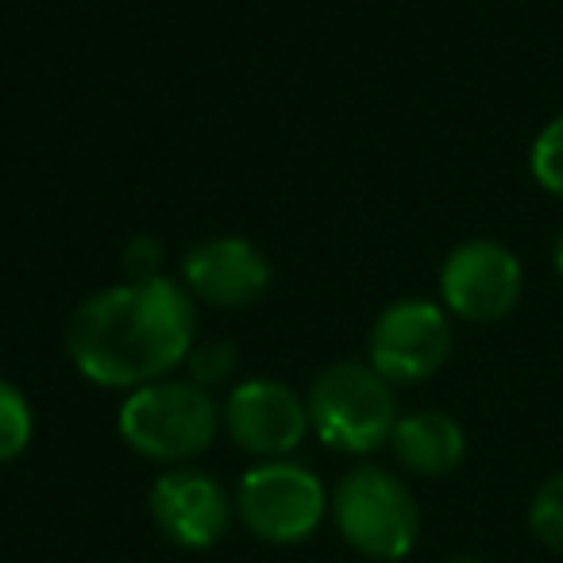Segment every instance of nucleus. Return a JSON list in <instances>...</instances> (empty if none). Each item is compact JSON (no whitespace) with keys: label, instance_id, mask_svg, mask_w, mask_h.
I'll list each match as a JSON object with an SVG mask.
<instances>
[{"label":"nucleus","instance_id":"obj_5","mask_svg":"<svg viewBox=\"0 0 563 563\" xmlns=\"http://www.w3.org/2000/svg\"><path fill=\"white\" fill-rule=\"evenodd\" d=\"M332 494L317 471L294 460H263L235 486V517L263 544H301L329 517Z\"/></svg>","mask_w":563,"mask_h":563},{"label":"nucleus","instance_id":"obj_15","mask_svg":"<svg viewBox=\"0 0 563 563\" xmlns=\"http://www.w3.org/2000/svg\"><path fill=\"white\" fill-rule=\"evenodd\" d=\"M186 367H189V383L212 390V386L228 383V378L235 375L240 352H235V344H228V340H209V344H194Z\"/></svg>","mask_w":563,"mask_h":563},{"label":"nucleus","instance_id":"obj_1","mask_svg":"<svg viewBox=\"0 0 563 563\" xmlns=\"http://www.w3.org/2000/svg\"><path fill=\"white\" fill-rule=\"evenodd\" d=\"M197 344V306L178 278H128L86 298L66 321L74 371L104 390L170 378Z\"/></svg>","mask_w":563,"mask_h":563},{"label":"nucleus","instance_id":"obj_8","mask_svg":"<svg viewBox=\"0 0 563 563\" xmlns=\"http://www.w3.org/2000/svg\"><path fill=\"white\" fill-rule=\"evenodd\" d=\"M220 424L228 429L232 444L255 455L258 463L290 460L313 432L306 398L278 378H243L240 386H232L220 406Z\"/></svg>","mask_w":563,"mask_h":563},{"label":"nucleus","instance_id":"obj_12","mask_svg":"<svg viewBox=\"0 0 563 563\" xmlns=\"http://www.w3.org/2000/svg\"><path fill=\"white\" fill-rule=\"evenodd\" d=\"M35 437V409L16 383L0 378V463H12L27 452Z\"/></svg>","mask_w":563,"mask_h":563},{"label":"nucleus","instance_id":"obj_18","mask_svg":"<svg viewBox=\"0 0 563 563\" xmlns=\"http://www.w3.org/2000/svg\"><path fill=\"white\" fill-rule=\"evenodd\" d=\"M448 563H486V560H475V555H455V560H448Z\"/></svg>","mask_w":563,"mask_h":563},{"label":"nucleus","instance_id":"obj_4","mask_svg":"<svg viewBox=\"0 0 563 563\" xmlns=\"http://www.w3.org/2000/svg\"><path fill=\"white\" fill-rule=\"evenodd\" d=\"M329 514L344 544L363 560H406L421 540V506L413 490L378 463H355L340 478Z\"/></svg>","mask_w":563,"mask_h":563},{"label":"nucleus","instance_id":"obj_16","mask_svg":"<svg viewBox=\"0 0 563 563\" xmlns=\"http://www.w3.org/2000/svg\"><path fill=\"white\" fill-rule=\"evenodd\" d=\"M124 266H128V274H132V278H155V274H163V271H158V266H163V247H158V240L140 235V240L128 243Z\"/></svg>","mask_w":563,"mask_h":563},{"label":"nucleus","instance_id":"obj_17","mask_svg":"<svg viewBox=\"0 0 563 563\" xmlns=\"http://www.w3.org/2000/svg\"><path fill=\"white\" fill-rule=\"evenodd\" d=\"M552 266H555V274L563 278V232L555 235V243H552Z\"/></svg>","mask_w":563,"mask_h":563},{"label":"nucleus","instance_id":"obj_9","mask_svg":"<svg viewBox=\"0 0 563 563\" xmlns=\"http://www.w3.org/2000/svg\"><path fill=\"white\" fill-rule=\"evenodd\" d=\"M147 506L158 532L181 552H205L220 544L235 517V501L228 498L224 486L197 467L163 471L151 486Z\"/></svg>","mask_w":563,"mask_h":563},{"label":"nucleus","instance_id":"obj_10","mask_svg":"<svg viewBox=\"0 0 563 563\" xmlns=\"http://www.w3.org/2000/svg\"><path fill=\"white\" fill-rule=\"evenodd\" d=\"M181 286L212 309H247L271 290V258L243 235H209L181 255Z\"/></svg>","mask_w":563,"mask_h":563},{"label":"nucleus","instance_id":"obj_11","mask_svg":"<svg viewBox=\"0 0 563 563\" xmlns=\"http://www.w3.org/2000/svg\"><path fill=\"white\" fill-rule=\"evenodd\" d=\"M390 448L406 471L421 478H444L467 455V432L444 409H417V413L398 417Z\"/></svg>","mask_w":563,"mask_h":563},{"label":"nucleus","instance_id":"obj_2","mask_svg":"<svg viewBox=\"0 0 563 563\" xmlns=\"http://www.w3.org/2000/svg\"><path fill=\"white\" fill-rule=\"evenodd\" d=\"M306 406L317 440L340 455L378 452L401 417L394 386L367 360L329 363L309 386Z\"/></svg>","mask_w":563,"mask_h":563},{"label":"nucleus","instance_id":"obj_13","mask_svg":"<svg viewBox=\"0 0 563 563\" xmlns=\"http://www.w3.org/2000/svg\"><path fill=\"white\" fill-rule=\"evenodd\" d=\"M529 174L544 194L563 201V112H555L529 147Z\"/></svg>","mask_w":563,"mask_h":563},{"label":"nucleus","instance_id":"obj_14","mask_svg":"<svg viewBox=\"0 0 563 563\" xmlns=\"http://www.w3.org/2000/svg\"><path fill=\"white\" fill-rule=\"evenodd\" d=\"M529 532L544 548L563 555V471L540 483L529 501Z\"/></svg>","mask_w":563,"mask_h":563},{"label":"nucleus","instance_id":"obj_6","mask_svg":"<svg viewBox=\"0 0 563 563\" xmlns=\"http://www.w3.org/2000/svg\"><path fill=\"white\" fill-rule=\"evenodd\" d=\"M452 355V317L429 298L390 301L367 336V363L390 386H417L432 378Z\"/></svg>","mask_w":563,"mask_h":563},{"label":"nucleus","instance_id":"obj_3","mask_svg":"<svg viewBox=\"0 0 563 563\" xmlns=\"http://www.w3.org/2000/svg\"><path fill=\"white\" fill-rule=\"evenodd\" d=\"M117 429L135 455L181 467L201 455L220 432V406L189 378H158L124 398Z\"/></svg>","mask_w":563,"mask_h":563},{"label":"nucleus","instance_id":"obj_7","mask_svg":"<svg viewBox=\"0 0 563 563\" xmlns=\"http://www.w3.org/2000/svg\"><path fill=\"white\" fill-rule=\"evenodd\" d=\"M525 294L521 258L498 240H463L440 266V306L467 324L506 321Z\"/></svg>","mask_w":563,"mask_h":563}]
</instances>
